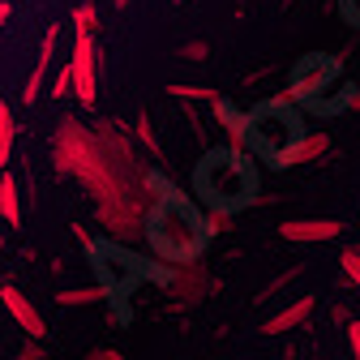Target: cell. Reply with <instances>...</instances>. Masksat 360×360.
Listing matches in <instances>:
<instances>
[{
	"label": "cell",
	"mask_w": 360,
	"mask_h": 360,
	"mask_svg": "<svg viewBox=\"0 0 360 360\" xmlns=\"http://www.w3.org/2000/svg\"><path fill=\"white\" fill-rule=\"evenodd\" d=\"M0 219H5L13 232L22 228V189H18L9 167H0Z\"/></svg>",
	"instance_id": "cell-11"
},
{
	"label": "cell",
	"mask_w": 360,
	"mask_h": 360,
	"mask_svg": "<svg viewBox=\"0 0 360 360\" xmlns=\"http://www.w3.org/2000/svg\"><path fill=\"white\" fill-rule=\"evenodd\" d=\"M146 240H150L155 257H159V262H167V266H180V262H202V245H206V236L193 228L185 214H172V210H163V206L150 214Z\"/></svg>",
	"instance_id": "cell-2"
},
{
	"label": "cell",
	"mask_w": 360,
	"mask_h": 360,
	"mask_svg": "<svg viewBox=\"0 0 360 360\" xmlns=\"http://www.w3.org/2000/svg\"><path fill=\"white\" fill-rule=\"evenodd\" d=\"M347 108H360V90H347Z\"/></svg>",
	"instance_id": "cell-28"
},
{
	"label": "cell",
	"mask_w": 360,
	"mask_h": 360,
	"mask_svg": "<svg viewBox=\"0 0 360 360\" xmlns=\"http://www.w3.org/2000/svg\"><path fill=\"white\" fill-rule=\"evenodd\" d=\"M0 304L9 309V318L30 335V339H48V318H39V309L26 300V292L9 279V283H0Z\"/></svg>",
	"instance_id": "cell-5"
},
{
	"label": "cell",
	"mask_w": 360,
	"mask_h": 360,
	"mask_svg": "<svg viewBox=\"0 0 360 360\" xmlns=\"http://www.w3.org/2000/svg\"><path fill=\"white\" fill-rule=\"evenodd\" d=\"M343 232L339 219H283L279 223V236L292 245H318V240H335Z\"/></svg>",
	"instance_id": "cell-7"
},
{
	"label": "cell",
	"mask_w": 360,
	"mask_h": 360,
	"mask_svg": "<svg viewBox=\"0 0 360 360\" xmlns=\"http://www.w3.org/2000/svg\"><path fill=\"white\" fill-rule=\"evenodd\" d=\"M129 5H133V0H116V9H129Z\"/></svg>",
	"instance_id": "cell-29"
},
{
	"label": "cell",
	"mask_w": 360,
	"mask_h": 360,
	"mask_svg": "<svg viewBox=\"0 0 360 360\" xmlns=\"http://www.w3.org/2000/svg\"><path fill=\"white\" fill-rule=\"evenodd\" d=\"M0 249H5V236H0Z\"/></svg>",
	"instance_id": "cell-30"
},
{
	"label": "cell",
	"mask_w": 360,
	"mask_h": 360,
	"mask_svg": "<svg viewBox=\"0 0 360 360\" xmlns=\"http://www.w3.org/2000/svg\"><path fill=\"white\" fill-rule=\"evenodd\" d=\"M9 18H13V5H9V0H0V30H5Z\"/></svg>",
	"instance_id": "cell-27"
},
{
	"label": "cell",
	"mask_w": 360,
	"mask_h": 360,
	"mask_svg": "<svg viewBox=\"0 0 360 360\" xmlns=\"http://www.w3.org/2000/svg\"><path fill=\"white\" fill-rule=\"evenodd\" d=\"M86 360H124V352H116V347H90Z\"/></svg>",
	"instance_id": "cell-24"
},
{
	"label": "cell",
	"mask_w": 360,
	"mask_h": 360,
	"mask_svg": "<svg viewBox=\"0 0 360 360\" xmlns=\"http://www.w3.org/2000/svg\"><path fill=\"white\" fill-rule=\"evenodd\" d=\"M210 108V116H214V124L223 129V138H228V155L236 159V155H245L249 150V133H253V116L249 112H236V108H228L219 95L206 103Z\"/></svg>",
	"instance_id": "cell-4"
},
{
	"label": "cell",
	"mask_w": 360,
	"mask_h": 360,
	"mask_svg": "<svg viewBox=\"0 0 360 360\" xmlns=\"http://www.w3.org/2000/svg\"><path fill=\"white\" fill-rule=\"evenodd\" d=\"M99 69H103V56H99L95 30H77L73 56H69V82H73L69 95H73L86 112H95V103H99Z\"/></svg>",
	"instance_id": "cell-3"
},
{
	"label": "cell",
	"mask_w": 360,
	"mask_h": 360,
	"mask_svg": "<svg viewBox=\"0 0 360 360\" xmlns=\"http://www.w3.org/2000/svg\"><path fill=\"white\" fill-rule=\"evenodd\" d=\"M339 266H343L347 288H356V292H360V249H343V253H339Z\"/></svg>",
	"instance_id": "cell-18"
},
{
	"label": "cell",
	"mask_w": 360,
	"mask_h": 360,
	"mask_svg": "<svg viewBox=\"0 0 360 360\" xmlns=\"http://www.w3.org/2000/svg\"><path fill=\"white\" fill-rule=\"evenodd\" d=\"M73 236H77V245H82V253H90V257H95V240H90V232L82 228V223H73Z\"/></svg>",
	"instance_id": "cell-25"
},
{
	"label": "cell",
	"mask_w": 360,
	"mask_h": 360,
	"mask_svg": "<svg viewBox=\"0 0 360 360\" xmlns=\"http://www.w3.org/2000/svg\"><path fill=\"white\" fill-rule=\"evenodd\" d=\"M13 138H18L13 108H9V103H0V167H9V159H13Z\"/></svg>",
	"instance_id": "cell-14"
},
{
	"label": "cell",
	"mask_w": 360,
	"mask_h": 360,
	"mask_svg": "<svg viewBox=\"0 0 360 360\" xmlns=\"http://www.w3.org/2000/svg\"><path fill=\"white\" fill-rule=\"evenodd\" d=\"M347 318H352L347 304H335V309H330V322H335V326H347Z\"/></svg>",
	"instance_id": "cell-26"
},
{
	"label": "cell",
	"mask_w": 360,
	"mask_h": 360,
	"mask_svg": "<svg viewBox=\"0 0 360 360\" xmlns=\"http://www.w3.org/2000/svg\"><path fill=\"white\" fill-rule=\"evenodd\" d=\"M313 309H318V300H313V296H296L292 304L275 309V313H270V318L262 322V335L279 339V335H292V330H300V326L313 318Z\"/></svg>",
	"instance_id": "cell-8"
},
{
	"label": "cell",
	"mask_w": 360,
	"mask_h": 360,
	"mask_svg": "<svg viewBox=\"0 0 360 360\" xmlns=\"http://www.w3.org/2000/svg\"><path fill=\"white\" fill-rule=\"evenodd\" d=\"M138 142L124 138L120 120H95L82 124L77 116H60L52 133V167L56 176H73L77 185L95 202V223L108 228V236L138 245L146 240L150 214L167 202L180 198L163 172H150L138 150Z\"/></svg>",
	"instance_id": "cell-1"
},
{
	"label": "cell",
	"mask_w": 360,
	"mask_h": 360,
	"mask_svg": "<svg viewBox=\"0 0 360 360\" xmlns=\"http://www.w3.org/2000/svg\"><path fill=\"white\" fill-rule=\"evenodd\" d=\"M133 138H138V146H142L155 163H163V146H159V138H155V124H150V112H146V108L138 112V120H133Z\"/></svg>",
	"instance_id": "cell-13"
},
{
	"label": "cell",
	"mask_w": 360,
	"mask_h": 360,
	"mask_svg": "<svg viewBox=\"0 0 360 360\" xmlns=\"http://www.w3.org/2000/svg\"><path fill=\"white\" fill-rule=\"evenodd\" d=\"M330 86V69L326 65H309L288 90H279V95L275 99H270V108H296V103H313V99H318L322 95V90Z\"/></svg>",
	"instance_id": "cell-6"
},
{
	"label": "cell",
	"mask_w": 360,
	"mask_h": 360,
	"mask_svg": "<svg viewBox=\"0 0 360 360\" xmlns=\"http://www.w3.org/2000/svg\"><path fill=\"white\" fill-rule=\"evenodd\" d=\"M99 300H112V283H82V288H60L56 292V304H65V309L99 304Z\"/></svg>",
	"instance_id": "cell-12"
},
{
	"label": "cell",
	"mask_w": 360,
	"mask_h": 360,
	"mask_svg": "<svg viewBox=\"0 0 360 360\" xmlns=\"http://www.w3.org/2000/svg\"><path fill=\"white\" fill-rule=\"evenodd\" d=\"M176 56L198 65V60H206V56H210V43H206V39H189V43H180V52H176Z\"/></svg>",
	"instance_id": "cell-20"
},
{
	"label": "cell",
	"mask_w": 360,
	"mask_h": 360,
	"mask_svg": "<svg viewBox=\"0 0 360 360\" xmlns=\"http://www.w3.org/2000/svg\"><path fill=\"white\" fill-rule=\"evenodd\" d=\"M300 275H304V266H300V262H296V266H288L283 275H275V279H270V283H266V288H262V292L253 296V304H266L270 296H275V292H283V288H288L292 279H300Z\"/></svg>",
	"instance_id": "cell-16"
},
{
	"label": "cell",
	"mask_w": 360,
	"mask_h": 360,
	"mask_svg": "<svg viewBox=\"0 0 360 360\" xmlns=\"http://www.w3.org/2000/svg\"><path fill=\"white\" fill-rule=\"evenodd\" d=\"M69 90H73V82H69V65H60V73L52 77V90H48V95H52V99H69Z\"/></svg>",
	"instance_id": "cell-22"
},
{
	"label": "cell",
	"mask_w": 360,
	"mask_h": 360,
	"mask_svg": "<svg viewBox=\"0 0 360 360\" xmlns=\"http://www.w3.org/2000/svg\"><path fill=\"white\" fill-rule=\"evenodd\" d=\"M347 347H352V360H360V318H347Z\"/></svg>",
	"instance_id": "cell-23"
},
{
	"label": "cell",
	"mask_w": 360,
	"mask_h": 360,
	"mask_svg": "<svg viewBox=\"0 0 360 360\" xmlns=\"http://www.w3.org/2000/svg\"><path fill=\"white\" fill-rule=\"evenodd\" d=\"M13 360H48V347H43V339H30V335H26V343L18 347Z\"/></svg>",
	"instance_id": "cell-21"
},
{
	"label": "cell",
	"mask_w": 360,
	"mask_h": 360,
	"mask_svg": "<svg viewBox=\"0 0 360 360\" xmlns=\"http://www.w3.org/2000/svg\"><path fill=\"white\" fill-rule=\"evenodd\" d=\"M73 30H99V13L90 0H82V5L73 9Z\"/></svg>",
	"instance_id": "cell-19"
},
{
	"label": "cell",
	"mask_w": 360,
	"mask_h": 360,
	"mask_svg": "<svg viewBox=\"0 0 360 360\" xmlns=\"http://www.w3.org/2000/svg\"><path fill=\"white\" fill-rule=\"evenodd\" d=\"M232 228H236L232 206H210L206 219H202V236H223V232H232Z\"/></svg>",
	"instance_id": "cell-15"
},
{
	"label": "cell",
	"mask_w": 360,
	"mask_h": 360,
	"mask_svg": "<svg viewBox=\"0 0 360 360\" xmlns=\"http://www.w3.org/2000/svg\"><path fill=\"white\" fill-rule=\"evenodd\" d=\"M56 43H60V26H48V34H43V43H39V60H34V69H30V77H26V86H22V103H26V108L39 103V95H43V82H48Z\"/></svg>",
	"instance_id": "cell-9"
},
{
	"label": "cell",
	"mask_w": 360,
	"mask_h": 360,
	"mask_svg": "<svg viewBox=\"0 0 360 360\" xmlns=\"http://www.w3.org/2000/svg\"><path fill=\"white\" fill-rule=\"evenodd\" d=\"M167 95H172V99H185V103H210L219 90H210V86H180V82H172V86H167Z\"/></svg>",
	"instance_id": "cell-17"
},
{
	"label": "cell",
	"mask_w": 360,
	"mask_h": 360,
	"mask_svg": "<svg viewBox=\"0 0 360 360\" xmlns=\"http://www.w3.org/2000/svg\"><path fill=\"white\" fill-rule=\"evenodd\" d=\"M330 150V138L318 129V133H304V138H292L288 146L275 150V163L279 167H300V163H313V159H322Z\"/></svg>",
	"instance_id": "cell-10"
}]
</instances>
